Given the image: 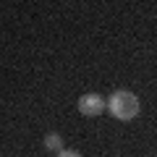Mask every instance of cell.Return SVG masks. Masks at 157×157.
Here are the masks:
<instances>
[{
	"mask_svg": "<svg viewBox=\"0 0 157 157\" xmlns=\"http://www.w3.org/2000/svg\"><path fill=\"white\" fill-rule=\"evenodd\" d=\"M107 107L118 121H131V118L139 115V100H136V94H131L126 89L113 92L110 100H107Z\"/></svg>",
	"mask_w": 157,
	"mask_h": 157,
	"instance_id": "1",
	"label": "cell"
},
{
	"mask_svg": "<svg viewBox=\"0 0 157 157\" xmlns=\"http://www.w3.org/2000/svg\"><path fill=\"white\" fill-rule=\"evenodd\" d=\"M58 157H81V155L73 152V149H63V152H58Z\"/></svg>",
	"mask_w": 157,
	"mask_h": 157,
	"instance_id": "4",
	"label": "cell"
},
{
	"mask_svg": "<svg viewBox=\"0 0 157 157\" xmlns=\"http://www.w3.org/2000/svg\"><path fill=\"white\" fill-rule=\"evenodd\" d=\"M105 110V100H102L100 94H84L81 100H78V113L81 115H89V118H94V115H100V113Z\"/></svg>",
	"mask_w": 157,
	"mask_h": 157,
	"instance_id": "2",
	"label": "cell"
},
{
	"mask_svg": "<svg viewBox=\"0 0 157 157\" xmlns=\"http://www.w3.org/2000/svg\"><path fill=\"white\" fill-rule=\"evenodd\" d=\"M45 147H47V149H52V152H63V139L58 134H47L45 136Z\"/></svg>",
	"mask_w": 157,
	"mask_h": 157,
	"instance_id": "3",
	"label": "cell"
}]
</instances>
